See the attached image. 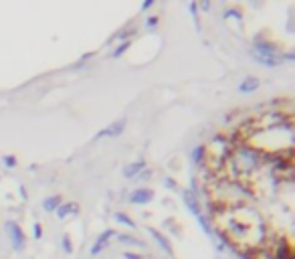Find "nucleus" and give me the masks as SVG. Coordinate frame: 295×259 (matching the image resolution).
Returning <instances> with one entry per match:
<instances>
[{"label":"nucleus","instance_id":"1","mask_svg":"<svg viewBox=\"0 0 295 259\" xmlns=\"http://www.w3.org/2000/svg\"><path fill=\"white\" fill-rule=\"evenodd\" d=\"M253 57H255L259 63H265L267 67H277V65H279V57L275 55V51H265V49H261L259 45L253 47Z\"/></svg>","mask_w":295,"mask_h":259},{"label":"nucleus","instance_id":"2","mask_svg":"<svg viewBox=\"0 0 295 259\" xmlns=\"http://www.w3.org/2000/svg\"><path fill=\"white\" fill-rule=\"evenodd\" d=\"M7 231H9V237H11L13 245H15L17 249H21V247L25 245V235H23V229H21L15 221H9V223H7Z\"/></svg>","mask_w":295,"mask_h":259},{"label":"nucleus","instance_id":"3","mask_svg":"<svg viewBox=\"0 0 295 259\" xmlns=\"http://www.w3.org/2000/svg\"><path fill=\"white\" fill-rule=\"evenodd\" d=\"M123 127H125V117H121V119L113 121L111 125H107L105 130H101L97 138H115V136H119L123 132Z\"/></svg>","mask_w":295,"mask_h":259},{"label":"nucleus","instance_id":"4","mask_svg":"<svg viewBox=\"0 0 295 259\" xmlns=\"http://www.w3.org/2000/svg\"><path fill=\"white\" fill-rule=\"evenodd\" d=\"M152 197H154L152 190H148V188H137V190L131 192L129 203H133V205H145V203L152 201Z\"/></svg>","mask_w":295,"mask_h":259},{"label":"nucleus","instance_id":"5","mask_svg":"<svg viewBox=\"0 0 295 259\" xmlns=\"http://www.w3.org/2000/svg\"><path fill=\"white\" fill-rule=\"evenodd\" d=\"M113 235H115V233H113V229H107L105 233H101V235L97 237V241H95V245H93L91 253H93V255H97V253H99L103 247H107V243H109V239H111Z\"/></svg>","mask_w":295,"mask_h":259},{"label":"nucleus","instance_id":"6","mask_svg":"<svg viewBox=\"0 0 295 259\" xmlns=\"http://www.w3.org/2000/svg\"><path fill=\"white\" fill-rule=\"evenodd\" d=\"M145 168V162L143 160H137V162H131V164H127L125 168H123V176L127 178V180H131L133 176H137L141 170Z\"/></svg>","mask_w":295,"mask_h":259},{"label":"nucleus","instance_id":"7","mask_svg":"<svg viewBox=\"0 0 295 259\" xmlns=\"http://www.w3.org/2000/svg\"><path fill=\"white\" fill-rule=\"evenodd\" d=\"M259 85H261V79H257V77H247V79L239 85V89H241L243 93H251V91L259 89Z\"/></svg>","mask_w":295,"mask_h":259},{"label":"nucleus","instance_id":"8","mask_svg":"<svg viewBox=\"0 0 295 259\" xmlns=\"http://www.w3.org/2000/svg\"><path fill=\"white\" fill-rule=\"evenodd\" d=\"M59 207H61V197H47V199L43 201V209H45L47 213H55Z\"/></svg>","mask_w":295,"mask_h":259},{"label":"nucleus","instance_id":"9","mask_svg":"<svg viewBox=\"0 0 295 259\" xmlns=\"http://www.w3.org/2000/svg\"><path fill=\"white\" fill-rule=\"evenodd\" d=\"M77 211H79V205H77V203H73V205H61V207L57 209V215L63 219V217L73 215V213H77Z\"/></svg>","mask_w":295,"mask_h":259},{"label":"nucleus","instance_id":"10","mask_svg":"<svg viewBox=\"0 0 295 259\" xmlns=\"http://www.w3.org/2000/svg\"><path fill=\"white\" fill-rule=\"evenodd\" d=\"M148 231H150V235H152V237H154V239H156V241H158V243H160L166 251H170V243L164 239V235H162V233H158L156 229H148Z\"/></svg>","mask_w":295,"mask_h":259},{"label":"nucleus","instance_id":"11","mask_svg":"<svg viewBox=\"0 0 295 259\" xmlns=\"http://www.w3.org/2000/svg\"><path fill=\"white\" fill-rule=\"evenodd\" d=\"M184 201H186V205L190 207V211H192L194 215H200V211H198V207H196V201H194V197H192L190 192H184Z\"/></svg>","mask_w":295,"mask_h":259},{"label":"nucleus","instance_id":"12","mask_svg":"<svg viewBox=\"0 0 295 259\" xmlns=\"http://www.w3.org/2000/svg\"><path fill=\"white\" fill-rule=\"evenodd\" d=\"M115 219H117V221H119V223H125V225H127V227H135V225H133V221H131V219H129V217H125V215H123V213H117V215H115Z\"/></svg>","mask_w":295,"mask_h":259},{"label":"nucleus","instance_id":"13","mask_svg":"<svg viewBox=\"0 0 295 259\" xmlns=\"http://www.w3.org/2000/svg\"><path fill=\"white\" fill-rule=\"evenodd\" d=\"M3 162H5V166H9V168H15V166H17V158H15V156H5Z\"/></svg>","mask_w":295,"mask_h":259},{"label":"nucleus","instance_id":"14","mask_svg":"<svg viewBox=\"0 0 295 259\" xmlns=\"http://www.w3.org/2000/svg\"><path fill=\"white\" fill-rule=\"evenodd\" d=\"M41 235H43V227L41 225H35V237L41 239Z\"/></svg>","mask_w":295,"mask_h":259},{"label":"nucleus","instance_id":"15","mask_svg":"<svg viewBox=\"0 0 295 259\" xmlns=\"http://www.w3.org/2000/svg\"><path fill=\"white\" fill-rule=\"evenodd\" d=\"M129 45H131V43H125V45H123V47H119V49H117V51H115V53H113V55H115V57H117V55H119V53H123V49H127V47H129Z\"/></svg>","mask_w":295,"mask_h":259},{"label":"nucleus","instance_id":"16","mask_svg":"<svg viewBox=\"0 0 295 259\" xmlns=\"http://www.w3.org/2000/svg\"><path fill=\"white\" fill-rule=\"evenodd\" d=\"M123 257H125V259H141L139 255H133V253H123Z\"/></svg>","mask_w":295,"mask_h":259},{"label":"nucleus","instance_id":"17","mask_svg":"<svg viewBox=\"0 0 295 259\" xmlns=\"http://www.w3.org/2000/svg\"><path fill=\"white\" fill-rule=\"evenodd\" d=\"M21 195H23V201H27L29 197H27V188L25 186H21Z\"/></svg>","mask_w":295,"mask_h":259}]
</instances>
